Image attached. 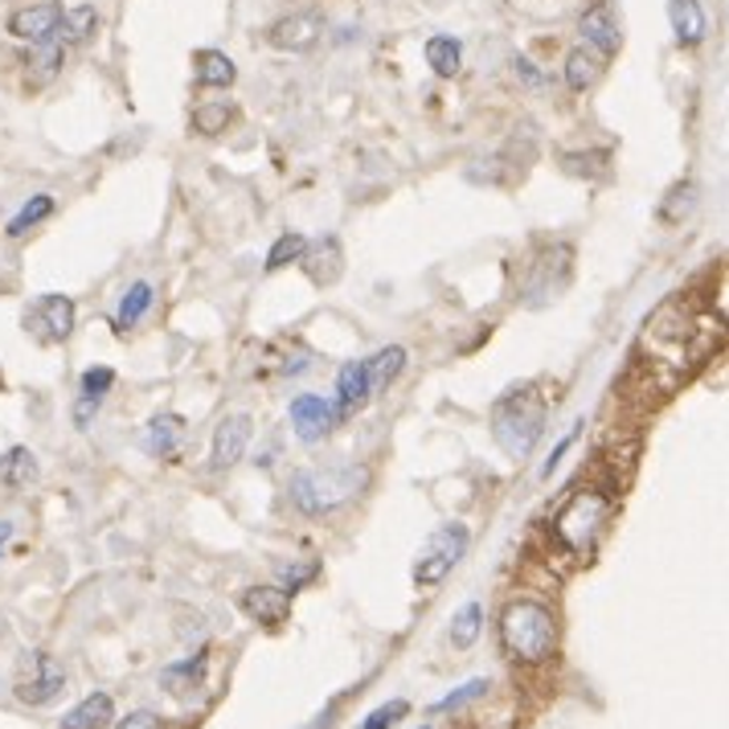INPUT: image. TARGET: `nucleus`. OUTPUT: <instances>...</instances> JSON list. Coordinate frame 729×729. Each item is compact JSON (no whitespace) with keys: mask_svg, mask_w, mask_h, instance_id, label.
Segmentation results:
<instances>
[{"mask_svg":"<svg viewBox=\"0 0 729 729\" xmlns=\"http://www.w3.org/2000/svg\"><path fill=\"white\" fill-rule=\"evenodd\" d=\"M668 197H672V202H664L660 217H664V222H680V217H676V205H689V209H692V185H676Z\"/></svg>","mask_w":729,"mask_h":729,"instance_id":"37","label":"nucleus"},{"mask_svg":"<svg viewBox=\"0 0 729 729\" xmlns=\"http://www.w3.org/2000/svg\"><path fill=\"white\" fill-rule=\"evenodd\" d=\"M578 427H582V422H574V431H569L566 439H562V443H557L554 451H550V460L541 463V480H550V475L557 472V463L566 460V451H569V446H574V439H578Z\"/></svg>","mask_w":729,"mask_h":729,"instance_id":"35","label":"nucleus"},{"mask_svg":"<svg viewBox=\"0 0 729 729\" xmlns=\"http://www.w3.org/2000/svg\"><path fill=\"white\" fill-rule=\"evenodd\" d=\"M398 717H405V701H390V705H381V709H373V713L364 717L361 729H390Z\"/></svg>","mask_w":729,"mask_h":729,"instance_id":"34","label":"nucleus"},{"mask_svg":"<svg viewBox=\"0 0 729 729\" xmlns=\"http://www.w3.org/2000/svg\"><path fill=\"white\" fill-rule=\"evenodd\" d=\"M480 632H484V607L480 603H463L460 610H455V619H451V644L460 651H468L480 639Z\"/></svg>","mask_w":729,"mask_h":729,"instance_id":"26","label":"nucleus"},{"mask_svg":"<svg viewBox=\"0 0 729 729\" xmlns=\"http://www.w3.org/2000/svg\"><path fill=\"white\" fill-rule=\"evenodd\" d=\"M58 21H62V9L58 4H29V9H17L9 17V33L21 41H50L58 38Z\"/></svg>","mask_w":729,"mask_h":729,"instance_id":"13","label":"nucleus"},{"mask_svg":"<svg viewBox=\"0 0 729 729\" xmlns=\"http://www.w3.org/2000/svg\"><path fill=\"white\" fill-rule=\"evenodd\" d=\"M50 214H54V197H50V193H38V197H29V202L9 217V230L4 234H9V238H25V234L38 230Z\"/></svg>","mask_w":729,"mask_h":729,"instance_id":"24","label":"nucleus"},{"mask_svg":"<svg viewBox=\"0 0 729 729\" xmlns=\"http://www.w3.org/2000/svg\"><path fill=\"white\" fill-rule=\"evenodd\" d=\"M115 386V369L111 364H95V369H86L79 381V393H91V398H107V390Z\"/></svg>","mask_w":729,"mask_h":729,"instance_id":"33","label":"nucleus"},{"mask_svg":"<svg viewBox=\"0 0 729 729\" xmlns=\"http://www.w3.org/2000/svg\"><path fill=\"white\" fill-rule=\"evenodd\" d=\"M582 38L591 41V50H595L598 58H615L623 45V33H619V21H615V13H610L607 4H595L591 13H582L578 21Z\"/></svg>","mask_w":729,"mask_h":729,"instance_id":"14","label":"nucleus"},{"mask_svg":"<svg viewBox=\"0 0 729 729\" xmlns=\"http://www.w3.org/2000/svg\"><path fill=\"white\" fill-rule=\"evenodd\" d=\"M193 74H197V86H214V91L234 86V79H238L234 62L222 50H197L193 54Z\"/></svg>","mask_w":729,"mask_h":729,"instance_id":"21","label":"nucleus"},{"mask_svg":"<svg viewBox=\"0 0 729 729\" xmlns=\"http://www.w3.org/2000/svg\"><path fill=\"white\" fill-rule=\"evenodd\" d=\"M304 270L311 275V284H337L340 270H345V255H340V243L337 238H320V243H308V250H304Z\"/></svg>","mask_w":729,"mask_h":729,"instance_id":"15","label":"nucleus"},{"mask_svg":"<svg viewBox=\"0 0 729 729\" xmlns=\"http://www.w3.org/2000/svg\"><path fill=\"white\" fill-rule=\"evenodd\" d=\"M304 250H308V238H304V234H296V230L279 234V238L270 243V250H267V270L291 267V263L304 258Z\"/></svg>","mask_w":729,"mask_h":729,"instance_id":"30","label":"nucleus"},{"mask_svg":"<svg viewBox=\"0 0 729 729\" xmlns=\"http://www.w3.org/2000/svg\"><path fill=\"white\" fill-rule=\"evenodd\" d=\"M615 484H591L578 487L574 496L557 509L554 516V537L566 554L582 557L586 550H595V541L603 537V528L610 521V509H615Z\"/></svg>","mask_w":729,"mask_h":729,"instance_id":"3","label":"nucleus"},{"mask_svg":"<svg viewBox=\"0 0 729 729\" xmlns=\"http://www.w3.org/2000/svg\"><path fill=\"white\" fill-rule=\"evenodd\" d=\"M598 79V54L595 50H574L566 58V86L569 91H591Z\"/></svg>","mask_w":729,"mask_h":729,"instance_id":"29","label":"nucleus"},{"mask_svg":"<svg viewBox=\"0 0 729 729\" xmlns=\"http://www.w3.org/2000/svg\"><path fill=\"white\" fill-rule=\"evenodd\" d=\"M487 689H492V680H484V676H475V680L460 685V689H455V692H446L443 701L434 705V713H446V709H460V705H468V701H480V697H487Z\"/></svg>","mask_w":729,"mask_h":729,"instance_id":"31","label":"nucleus"},{"mask_svg":"<svg viewBox=\"0 0 729 729\" xmlns=\"http://www.w3.org/2000/svg\"><path fill=\"white\" fill-rule=\"evenodd\" d=\"M316 38H320V21L308 13L284 17L267 29V41L275 50H308V45H316Z\"/></svg>","mask_w":729,"mask_h":729,"instance_id":"16","label":"nucleus"},{"mask_svg":"<svg viewBox=\"0 0 729 729\" xmlns=\"http://www.w3.org/2000/svg\"><path fill=\"white\" fill-rule=\"evenodd\" d=\"M99 405H103V398H91V393H79V402H74V422H79L82 431L91 427V419L99 414Z\"/></svg>","mask_w":729,"mask_h":729,"instance_id":"36","label":"nucleus"},{"mask_svg":"<svg viewBox=\"0 0 729 729\" xmlns=\"http://www.w3.org/2000/svg\"><path fill=\"white\" fill-rule=\"evenodd\" d=\"M25 325L41 345H62V340L74 332V299L58 296V291L41 296L38 304H33V311H29Z\"/></svg>","mask_w":729,"mask_h":729,"instance_id":"8","label":"nucleus"},{"mask_svg":"<svg viewBox=\"0 0 729 729\" xmlns=\"http://www.w3.org/2000/svg\"><path fill=\"white\" fill-rule=\"evenodd\" d=\"M427 729H431V726H427Z\"/></svg>","mask_w":729,"mask_h":729,"instance_id":"42","label":"nucleus"},{"mask_svg":"<svg viewBox=\"0 0 729 729\" xmlns=\"http://www.w3.org/2000/svg\"><path fill=\"white\" fill-rule=\"evenodd\" d=\"M9 537H13V525H9V521H0V545H4Z\"/></svg>","mask_w":729,"mask_h":729,"instance_id":"41","label":"nucleus"},{"mask_svg":"<svg viewBox=\"0 0 729 729\" xmlns=\"http://www.w3.org/2000/svg\"><path fill=\"white\" fill-rule=\"evenodd\" d=\"M569 284V246H545L525 275V299L528 304H550L566 291Z\"/></svg>","mask_w":729,"mask_h":729,"instance_id":"7","label":"nucleus"},{"mask_svg":"<svg viewBox=\"0 0 729 729\" xmlns=\"http://www.w3.org/2000/svg\"><path fill=\"white\" fill-rule=\"evenodd\" d=\"M185 443V419L181 414H156L148 422V434H144V446H148V455L156 460H173L176 451Z\"/></svg>","mask_w":729,"mask_h":729,"instance_id":"17","label":"nucleus"},{"mask_svg":"<svg viewBox=\"0 0 729 729\" xmlns=\"http://www.w3.org/2000/svg\"><path fill=\"white\" fill-rule=\"evenodd\" d=\"M545 431V402L537 390H509L492 405V439L509 460H528Z\"/></svg>","mask_w":729,"mask_h":729,"instance_id":"4","label":"nucleus"},{"mask_svg":"<svg viewBox=\"0 0 729 729\" xmlns=\"http://www.w3.org/2000/svg\"><path fill=\"white\" fill-rule=\"evenodd\" d=\"M99 29V13L91 9V4H79V9H70V13H62V21H58V41H66V45H79V41H86L91 33Z\"/></svg>","mask_w":729,"mask_h":729,"instance_id":"27","label":"nucleus"},{"mask_svg":"<svg viewBox=\"0 0 729 729\" xmlns=\"http://www.w3.org/2000/svg\"><path fill=\"white\" fill-rule=\"evenodd\" d=\"M668 21H672V33L680 45H701L705 29H709L701 0H668Z\"/></svg>","mask_w":729,"mask_h":729,"instance_id":"18","label":"nucleus"},{"mask_svg":"<svg viewBox=\"0 0 729 729\" xmlns=\"http://www.w3.org/2000/svg\"><path fill=\"white\" fill-rule=\"evenodd\" d=\"M13 689L25 705L41 709V705H50L62 697V689H66V668H62V660L50 656V651H29L25 660H21V668H17Z\"/></svg>","mask_w":729,"mask_h":729,"instance_id":"6","label":"nucleus"},{"mask_svg":"<svg viewBox=\"0 0 729 729\" xmlns=\"http://www.w3.org/2000/svg\"><path fill=\"white\" fill-rule=\"evenodd\" d=\"M373 398V369L369 361H345L337 373V414L340 419H352L361 414L364 405Z\"/></svg>","mask_w":729,"mask_h":729,"instance_id":"11","label":"nucleus"},{"mask_svg":"<svg viewBox=\"0 0 729 729\" xmlns=\"http://www.w3.org/2000/svg\"><path fill=\"white\" fill-rule=\"evenodd\" d=\"M250 434H255V422H250V414H226V419L217 422V431H214L209 468H214V472H226V468H234V463L246 455V446H250Z\"/></svg>","mask_w":729,"mask_h":729,"instance_id":"10","label":"nucleus"},{"mask_svg":"<svg viewBox=\"0 0 729 729\" xmlns=\"http://www.w3.org/2000/svg\"><path fill=\"white\" fill-rule=\"evenodd\" d=\"M513 66H516V79L528 82V86H541V82H545V79L537 74V70H533V62H525V58H516Z\"/></svg>","mask_w":729,"mask_h":729,"instance_id":"40","label":"nucleus"},{"mask_svg":"<svg viewBox=\"0 0 729 729\" xmlns=\"http://www.w3.org/2000/svg\"><path fill=\"white\" fill-rule=\"evenodd\" d=\"M115 729H164V721L156 713H148V709H135V713H127Z\"/></svg>","mask_w":729,"mask_h":729,"instance_id":"38","label":"nucleus"},{"mask_svg":"<svg viewBox=\"0 0 729 729\" xmlns=\"http://www.w3.org/2000/svg\"><path fill=\"white\" fill-rule=\"evenodd\" d=\"M287 414H291V431H296V439H304V443H320V439H328L332 427L340 422L337 402H328V398H320V393H299Z\"/></svg>","mask_w":729,"mask_h":729,"instance_id":"9","label":"nucleus"},{"mask_svg":"<svg viewBox=\"0 0 729 729\" xmlns=\"http://www.w3.org/2000/svg\"><path fill=\"white\" fill-rule=\"evenodd\" d=\"M33 480H38V460H33V451H29V446H9V451L0 455V484L29 487Z\"/></svg>","mask_w":729,"mask_h":729,"instance_id":"22","label":"nucleus"},{"mask_svg":"<svg viewBox=\"0 0 729 729\" xmlns=\"http://www.w3.org/2000/svg\"><path fill=\"white\" fill-rule=\"evenodd\" d=\"M111 717H115V701L107 692H91L62 717V729H103L111 726Z\"/></svg>","mask_w":729,"mask_h":729,"instance_id":"19","label":"nucleus"},{"mask_svg":"<svg viewBox=\"0 0 729 729\" xmlns=\"http://www.w3.org/2000/svg\"><path fill=\"white\" fill-rule=\"evenodd\" d=\"M152 304H156V287L152 284H132L127 291H123V299H120V311H115V328L120 332H132V328H140L144 325V316L152 311Z\"/></svg>","mask_w":729,"mask_h":729,"instance_id":"20","label":"nucleus"},{"mask_svg":"<svg viewBox=\"0 0 729 729\" xmlns=\"http://www.w3.org/2000/svg\"><path fill=\"white\" fill-rule=\"evenodd\" d=\"M284 578H287V591H299V586H304V582L308 578H316V562H308V566H287L284 569Z\"/></svg>","mask_w":729,"mask_h":729,"instance_id":"39","label":"nucleus"},{"mask_svg":"<svg viewBox=\"0 0 729 729\" xmlns=\"http://www.w3.org/2000/svg\"><path fill=\"white\" fill-rule=\"evenodd\" d=\"M369 484V472L361 463H337V468H308L291 475V504L304 516H328L352 504Z\"/></svg>","mask_w":729,"mask_h":729,"instance_id":"2","label":"nucleus"},{"mask_svg":"<svg viewBox=\"0 0 729 729\" xmlns=\"http://www.w3.org/2000/svg\"><path fill=\"white\" fill-rule=\"evenodd\" d=\"M238 607L255 623L284 627L287 615H291V591H287V586H246L243 598H238Z\"/></svg>","mask_w":729,"mask_h":729,"instance_id":"12","label":"nucleus"},{"mask_svg":"<svg viewBox=\"0 0 729 729\" xmlns=\"http://www.w3.org/2000/svg\"><path fill=\"white\" fill-rule=\"evenodd\" d=\"M226 123H230V103H205V107H197V115H193V127L202 135L226 132Z\"/></svg>","mask_w":729,"mask_h":729,"instance_id":"32","label":"nucleus"},{"mask_svg":"<svg viewBox=\"0 0 729 729\" xmlns=\"http://www.w3.org/2000/svg\"><path fill=\"white\" fill-rule=\"evenodd\" d=\"M427 66H431L439 79H455L463 66V45L455 38H446V33L431 38L427 41Z\"/></svg>","mask_w":729,"mask_h":729,"instance_id":"23","label":"nucleus"},{"mask_svg":"<svg viewBox=\"0 0 729 729\" xmlns=\"http://www.w3.org/2000/svg\"><path fill=\"white\" fill-rule=\"evenodd\" d=\"M468 541H472V533L460 521H446V525L434 528L431 537H427V545H422V557L419 566H414V582L419 586H439L451 569L460 566V557L468 554Z\"/></svg>","mask_w":729,"mask_h":729,"instance_id":"5","label":"nucleus"},{"mask_svg":"<svg viewBox=\"0 0 729 729\" xmlns=\"http://www.w3.org/2000/svg\"><path fill=\"white\" fill-rule=\"evenodd\" d=\"M369 369H373V393L390 390L393 381L402 378L405 349H402V345H390V349H381L378 357H369Z\"/></svg>","mask_w":729,"mask_h":729,"instance_id":"28","label":"nucleus"},{"mask_svg":"<svg viewBox=\"0 0 729 729\" xmlns=\"http://www.w3.org/2000/svg\"><path fill=\"white\" fill-rule=\"evenodd\" d=\"M58 70H62V41L58 38L38 41L33 54H29V82H33V86H45L50 79H58Z\"/></svg>","mask_w":729,"mask_h":729,"instance_id":"25","label":"nucleus"},{"mask_svg":"<svg viewBox=\"0 0 729 729\" xmlns=\"http://www.w3.org/2000/svg\"><path fill=\"white\" fill-rule=\"evenodd\" d=\"M557 619L554 610L537 598H516L500 610V648L516 664H545L557 651Z\"/></svg>","mask_w":729,"mask_h":729,"instance_id":"1","label":"nucleus"}]
</instances>
